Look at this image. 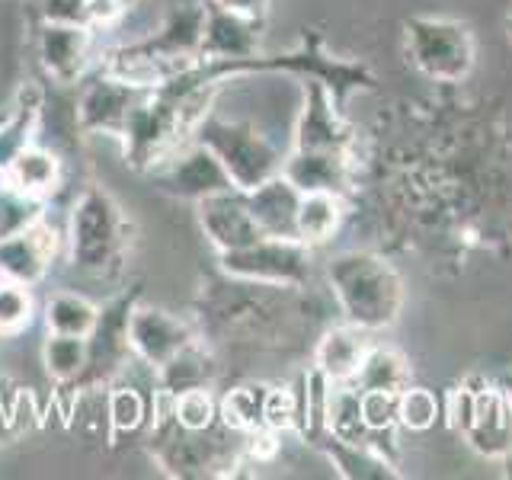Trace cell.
<instances>
[{
    "mask_svg": "<svg viewBox=\"0 0 512 480\" xmlns=\"http://www.w3.org/2000/svg\"><path fill=\"white\" fill-rule=\"evenodd\" d=\"M327 282L346 324L368 333L397 324L407 292L400 272L384 256L368 250H346L327 263Z\"/></svg>",
    "mask_w": 512,
    "mask_h": 480,
    "instance_id": "cell-1",
    "label": "cell"
},
{
    "mask_svg": "<svg viewBox=\"0 0 512 480\" xmlns=\"http://www.w3.org/2000/svg\"><path fill=\"white\" fill-rule=\"evenodd\" d=\"M68 256L84 276H109L128 250V221L122 205L103 186H87L68 215Z\"/></svg>",
    "mask_w": 512,
    "mask_h": 480,
    "instance_id": "cell-2",
    "label": "cell"
},
{
    "mask_svg": "<svg viewBox=\"0 0 512 480\" xmlns=\"http://www.w3.org/2000/svg\"><path fill=\"white\" fill-rule=\"evenodd\" d=\"M240 432L221 420L212 429L192 432L173 423V416L154 423V461L170 477H228L240 464L244 442H234ZM247 439V436H244Z\"/></svg>",
    "mask_w": 512,
    "mask_h": 480,
    "instance_id": "cell-3",
    "label": "cell"
},
{
    "mask_svg": "<svg viewBox=\"0 0 512 480\" xmlns=\"http://www.w3.org/2000/svg\"><path fill=\"white\" fill-rule=\"evenodd\" d=\"M199 144H205L208 151L218 157V164L228 173V180L234 189H253L266 183L269 176L282 173L285 154L272 144L260 128L240 119H221L212 109L196 128Z\"/></svg>",
    "mask_w": 512,
    "mask_h": 480,
    "instance_id": "cell-4",
    "label": "cell"
},
{
    "mask_svg": "<svg viewBox=\"0 0 512 480\" xmlns=\"http://www.w3.org/2000/svg\"><path fill=\"white\" fill-rule=\"evenodd\" d=\"M256 71H285V74H295L301 80L314 77L330 90L336 109H343V112H346V103H349L352 93L375 87V74L368 71L362 61H346V58L330 55L317 32H304L301 45L292 48V52H285V55H256L244 64H237L234 77L256 74Z\"/></svg>",
    "mask_w": 512,
    "mask_h": 480,
    "instance_id": "cell-5",
    "label": "cell"
},
{
    "mask_svg": "<svg viewBox=\"0 0 512 480\" xmlns=\"http://www.w3.org/2000/svg\"><path fill=\"white\" fill-rule=\"evenodd\" d=\"M474 36L461 20L413 16L407 20V58L436 84H461L474 71Z\"/></svg>",
    "mask_w": 512,
    "mask_h": 480,
    "instance_id": "cell-6",
    "label": "cell"
},
{
    "mask_svg": "<svg viewBox=\"0 0 512 480\" xmlns=\"http://www.w3.org/2000/svg\"><path fill=\"white\" fill-rule=\"evenodd\" d=\"M311 247L304 240L260 237L244 250L218 253V269L231 279L304 288L311 279Z\"/></svg>",
    "mask_w": 512,
    "mask_h": 480,
    "instance_id": "cell-7",
    "label": "cell"
},
{
    "mask_svg": "<svg viewBox=\"0 0 512 480\" xmlns=\"http://www.w3.org/2000/svg\"><path fill=\"white\" fill-rule=\"evenodd\" d=\"M260 39H263V16H247L237 10L205 4V29L199 48L202 74L208 80L228 84L237 64L260 55Z\"/></svg>",
    "mask_w": 512,
    "mask_h": 480,
    "instance_id": "cell-8",
    "label": "cell"
},
{
    "mask_svg": "<svg viewBox=\"0 0 512 480\" xmlns=\"http://www.w3.org/2000/svg\"><path fill=\"white\" fill-rule=\"evenodd\" d=\"M138 304V288L112 298L100 308L96 327L87 336V368L74 388H96L100 381H109L119 368L132 359V346H128V314Z\"/></svg>",
    "mask_w": 512,
    "mask_h": 480,
    "instance_id": "cell-9",
    "label": "cell"
},
{
    "mask_svg": "<svg viewBox=\"0 0 512 480\" xmlns=\"http://www.w3.org/2000/svg\"><path fill=\"white\" fill-rule=\"evenodd\" d=\"M199 327L192 320L170 314L164 308H148V304H135L128 314V346L132 356L144 365H151L154 372L167 359H173L183 346L199 340Z\"/></svg>",
    "mask_w": 512,
    "mask_h": 480,
    "instance_id": "cell-10",
    "label": "cell"
},
{
    "mask_svg": "<svg viewBox=\"0 0 512 480\" xmlns=\"http://www.w3.org/2000/svg\"><path fill=\"white\" fill-rule=\"evenodd\" d=\"M141 93L144 90L128 84V80L100 71L87 80L77 96V125L87 135H109L119 141L128 116H132L135 103L141 100Z\"/></svg>",
    "mask_w": 512,
    "mask_h": 480,
    "instance_id": "cell-11",
    "label": "cell"
},
{
    "mask_svg": "<svg viewBox=\"0 0 512 480\" xmlns=\"http://www.w3.org/2000/svg\"><path fill=\"white\" fill-rule=\"evenodd\" d=\"M474 384V413L461 439L468 442L477 455L509 461L512 458V397L500 384L471 375Z\"/></svg>",
    "mask_w": 512,
    "mask_h": 480,
    "instance_id": "cell-12",
    "label": "cell"
},
{
    "mask_svg": "<svg viewBox=\"0 0 512 480\" xmlns=\"http://www.w3.org/2000/svg\"><path fill=\"white\" fill-rule=\"evenodd\" d=\"M295 148L356 154V132L346 122V112L336 109L330 90L314 77L304 80V106L295 125Z\"/></svg>",
    "mask_w": 512,
    "mask_h": 480,
    "instance_id": "cell-13",
    "label": "cell"
},
{
    "mask_svg": "<svg viewBox=\"0 0 512 480\" xmlns=\"http://www.w3.org/2000/svg\"><path fill=\"white\" fill-rule=\"evenodd\" d=\"M151 173L157 176L160 189H167L170 196L192 199V202L215 196L221 189H234L228 173H224V167L218 164V157L196 138L183 144L180 151H173L164 164L154 167Z\"/></svg>",
    "mask_w": 512,
    "mask_h": 480,
    "instance_id": "cell-14",
    "label": "cell"
},
{
    "mask_svg": "<svg viewBox=\"0 0 512 480\" xmlns=\"http://www.w3.org/2000/svg\"><path fill=\"white\" fill-rule=\"evenodd\" d=\"M196 212H199V228L208 237V244L215 247V253L244 250L263 237V231L256 228V221L250 215L244 189H221L215 196H205L196 202Z\"/></svg>",
    "mask_w": 512,
    "mask_h": 480,
    "instance_id": "cell-15",
    "label": "cell"
},
{
    "mask_svg": "<svg viewBox=\"0 0 512 480\" xmlns=\"http://www.w3.org/2000/svg\"><path fill=\"white\" fill-rule=\"evenodd\" d=\"M39 64L55 84L68 87L87 77L90 55H93V32L90 26L77 23H55L45 20L39 29Z\"/></svg>",
    "mask_w": 512,
    "mask_h": 480,
    "instance_id": "cell-16",
    "label": "cell"
},
{
    "mask_svg": "<svg viewBox=\"0 0 512 480\" xmlns=\"http://www.w3.org/2000/svg\"><path fill=\"white\" fill-rule=\"evenodd\" d=\"M61 247V234L45 218L32 228L0 240V279L20 282V285H39L48 269L55 266V256Z\"/></svg>",
    "mask_w": 512,
    "mask_h": 480,
    "instance_id": "cell-17",
    "label": "cell"
},
{
    "mask_svg": "<svg viewBox=\"0 0 512 480\" xmlns=\"http://www.w3.org/2000/svg\"><path fill=\"white\" fill-rule=\"evenodd\" d=\"M282 176L301 192H333V196L346 199L352 186V154L292 148L282 160Z\"/></svg>",
    "mask_w": 512,
    "mask_h": 480,
    "instance_id": "cell-18",
    "label": "cell"
},
{
    "mask_svg": "<svg viewBox=\"0 0 512 480\" xmlns=\"http://www.w3.org/2000/svg\"><path fill=\"white\" fill-rule=\"evenodd\" d=\"M247 205L263 237H288L298 240V205L301 189L285 180L282 173L269 176L266 183L247 189Z\"/></svg>",
    "mask_w": 512,
    "mask_h": 480,
    "instance_id": "cell-19",
    "label": "cell"
},
{
    "mask_svg": "<svg viewBox=\"0 0 512 480\" xmlns=\"http://www.w3.org/2000/svg\"><path fill=\"white\" fill-rule=\"evenodd\" d=\"M372 349L368 330H359L352 324L330 327L314 346V368L320 375H327L333 384H352V378L359 375V365L365 359V352Z\"/></svg>",
    "mask_w": 512,
    "mask_h": 480,
    "instance_id": "cell-20",
    "label": "cell"
},
{
    "mask_svg": "<svg viewBox=\"0 0 512 480\" xmlns=\"http://www.w3.org/2000/svg\"><path fill=\"white\" fill-rule=\"evenodd\" d=\"M218 375V365L212 349L205 346V336L192 340L189 346H183L173 359H167L157 368V384L160 391H167L170 397L192 391V388H212V381Z\"/></svg>",
    "mask_w": 512,
    "mask_h": 480,
    "instance_id": "cell-21",
    "label": "cell"
},
{
    "mask_svg": "<svg viewBox=\"0 0 512 480\" xmlns=\"http://www.w3.org/2000/svg\"><path fill=\"white\" fill-rule=\"evenodd\" d=\"M39 119H42V93L29 84L20 90L16 103L7 109L4 122H0V176L7 173V167L29 144H36Z\"/></svg>",
    "mask_w": 512,
    "mask_h": 480,
    "instance_id": "cell-22",
    "label": "cell"
},
{
    "mask_svg": "<svg viewBox=\"0 0 512 480\" xmlns=\"http://www.w3.org/2000/svg\"><path fill=\"white\" fill-rule=\"evenodd\" d=\"M314 448H320L340 477L346 480H394L400 477V471L394 468V461L381 452L378 445H352V442H340L333 436H324Z\"/></svg>",
    "mask_w": 512,
    "mask_h": 480,
    "instance_id": "cell-23",
    "label": "cell"
},
{
    "mask_svg": "<svg viewBox=\"0 0 512 480\" xmlns=\"http://www.w3.org/2000/svg\"><path fill=\"white\" fill-rule=\"evenodd\" d=\"M0 180H7L10 186L26 192V196H36V199L48 202L52 192H58V186H61V160L48 148L29 144V148L7 167V173L0 176Z\"/></svg>",
    "mask_w": 512,
    "mask_h": 480,
    "instance_id": "cell-24",
    "label": "cell"
},
{
    "mask_svg": "<svg viewBox=\"0 0 512 480\" xmlns=\"http://www.w3.org/2000/svg\"><path fill=\"white\" fill-rule=\"evenodd\" d=\"M343 196L333 192H301L298 205V240H304L308 247L327 244V240L340 231L343 224Z\"/></svg>",
    "mask_w": 512,
    "mask_h": 480,
    "instance_id": "cell-25",
    "label": "cell"
},
{
    "mask_svg": "<svg viewBox=\"0 0 512 480\" xmlns=\"http://www.w3.org/2000/svg\"><path fill=\"white\" fill-rule=\"evenodd\" d=\"M410 384V365L391 346H375L365 352L359 375L352 378V388L359 391H404Z\"/></svg>",
    "mask_w": 512,
    "mask_h": 480,
    "instance_id": "cell-26",
    "label": "cell"
},
{
    "mask_svg": "<svg viewBox=\"0 0 512 480\" xmlns=\"http://www.w3.org/2000/svg\"><path fill=\"white\" fill-rule=\"evenodd\" d=\"M45 327L48 333H68V336H90L96 327L100 308L77 292H55L45 301Z\"/></svg>",
    "mask_w": 512,
    "mask_h": 480,
    "instance_id": "cell-27",
    "label": "cell"
},
{
    "mask_svg": "<svg viewBox=\"0 0 512 480\" xmlns=\"http://www.w3.org/2000/svg\"><path fill=\"white\" fill-rule=\"evenodd\" d=\"M263 400H266V384H237V388L224 391L218 397V416L221 423L250 436V432L263 429Z\"/></svg>",
    "mask_w": 512,
    "mask_h": 480,
    "instance_id": "cell-28",
    "label": "cell"
},
{
    "mask_svg": "<svg viewBox=\"0 0 512 480\" xmlns=\"http://www.w3.org/2000/svg\"><path fill=\"white\" fill-rule=\"evenodd\" d=\"M42 365L58 384H77L87 368V336L48 333L42 343Z\"/></svg>",
    "mask_w": 512,
    "mask_h": 480,
    "instance_id": "cell-29",
    "label": "cell"
},
{
    "mask_svg": "<svg viewBox=\"0 0 512 480\" xmlns=\"http://www.w3.org/2000/svg\"><path fill=\"white\" fill-rule=\"evenodd\" d=\"M45 199L26 196L7 180H0V240L13 237L45 218Z\"/></svg>",
    "mask_w": 512,
    "mask_h": 480,
    "instance_id": "cell-30",
    "label": "cell"
},
{
    "mask_svg": "<svg viewBox=\"0 0 512 480\" xmlns=\"http://www.w3.org/2000/svg\"><path fill=\"white\" fill-rule=\"evenodd\" d=\"M106 420L112 429V439L119 436H132L144 423H148V397H144L132 384H122V388H112L106 400Z\"/></svg>",
    "mask_w": 512,
    "mask_h": 480,
    "instance_id": "cell-31",
    "label": "cell"
},
{
    "mask_svg": "<svg viewBox=\"0 0 512 480\" xmlns=\"http://www.w3.org/2000/svg\"><path fill=\"white\" fill-rule=\"evenodd\" d=\"M221 420L218 416V397L212 394V388H192L173 397V423L192 429V432H202V429H212Z\"/></svg>",
    "mask_w": 512,
    "mask_h": 480,
    "instance_id": "cell-32",
    "label": "cell"
},
{
    "mask_svg": "<svg viewBox=\"0 0 512 480\" xmlns=\"http://www.w3.org/2000/svg\"><path fill=\"white\" fill-rule=\"evenodd\" d=\"M442 416V400L432 394L429 388H407L400 391L397 404V426H404L410 432H426L439 423Z\"/></svg>",
    "mask_w": 512,
    "mask_h": 480,
    "instance_id": "cell-33",
    "label": "cell"
},
{
    "mask_svg": "<svg viewBox=\"0 0 512 480\" xmlns=\"http://www.w3.org/2000/svg\"><path fill=\"white\" fill-rule=\"evenodd\" d=\"M32 314H36V301H32L29 285L0 279V333H23L32 324Z\"/></svg>",
    "mask_w": 512,
    "mask_h": 480,
    "instance_id": "cell-34",
    "label": "cell"
},
{
    "mask_svg": "<svg viewBox=\"0 0 512 480\" xmlns=\"http://www.w3.org/2000/svg\"><path fill=\"white\" fill-rule=\"evenodd\" d=\"M397 404H400L397 391H359L362 420L375 439L391 436V432L397 429Z\"/></svg>",
    "mask_w": 512,
    "mask_h": 480,
    "instance_id": "cell-35",
    "label": "cell"
},
{
    "mask_svg": "<svg viewBox=\"0 0 512 480\" xmlns=\"http://www.w3.org/2000/svg\"><path fill=\"white\" fill-rule=\"evenodd\" d=\"M295 388H266V400H263V429L282 432L295 429Z\"/></svg>",
    "mask_w": 512,
    "mask_h": 480,
    "instance_id": "cell-36",
    "label": "cell"
},
{
    "mask_svg": "<svg viewBox=\"0 0 512 480\" xmlns=\"http://www.w3.org/2000/svg\"><path fill=\"white\" fill-rule=\"evenodd\" d=\"M205 4L237 10V13H247V16H266V10H269V0H205Z\"/></svg>",
    "mask_w": 512,
    "mask_h": 480,
    "instance_id": "cell-37",
    "label": "cell"
},
{
    "mask_svg": "<svg viewBox=\"0 0 512 480\" xmlns=\"http://www.w3.org/2000/svg\"><path fill=\"white\" fill-rule=\"evenodd\" d=\"M506 39L512 42V7H509V13H506Z\"/></svg>",
    "mask_w": 512,
    "mask_h": 480,
    "instance_id": "cell-38",
    "label": "cell"
},
{
    "mask_svg": "<svg viewBox=\"0 0 512 480\" xmlns=\"http://www.w3.org/2000/svg\"><path fill=\"white\" fill-rule=\"evenodd\" d=\"M135 4H138V0H119V7H122L125 13H128V10H132Z\"/></svg>",
    "mask_w": 512,
    "mask_h": 480,
    "instance_id": "cell-39",
    "label": "cell"
},
{
    "mask_svg": "<svg viewBox=\"0 0 512 480\" xmlns=\"http://www.w3.org/2000/svg\"><path fill=\"white\" fill-rule=\"evenodd\" d=\"M4 116H7V112H0V122H4Z\"/></svg>",
    "mask_w": 512,
    "mask_h": 480,
    "instance_id": "cell-40",
    "label": "cell"
}]
</instances>
